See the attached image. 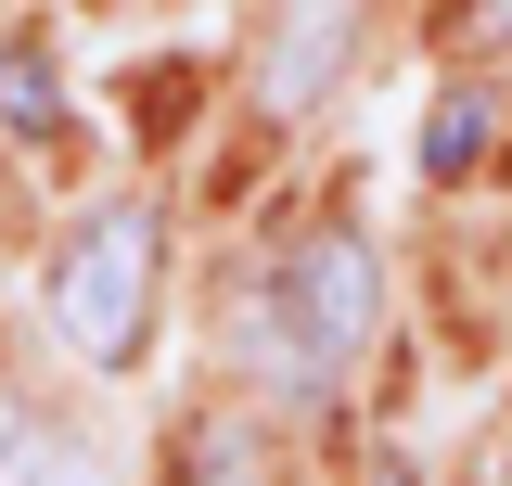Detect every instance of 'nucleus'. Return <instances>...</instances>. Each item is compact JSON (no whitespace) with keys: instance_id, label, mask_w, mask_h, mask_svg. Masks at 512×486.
I'll return each mask as SVG.
<instances>
[{"instance_id":"nucleus-1","label":"nucleus","mask_w":512,"mask_h":486,"mask_svg":"<svg viewBox=\"0 0 512 486\" xmlns=\"http://www.w3.org/2000/svg\"><path fill=\"white\" fill-rule=\"evenodd\" d=\"M372 243L359 231H295L269 269H256V295H244V359L282 384V397H333L346 384V359L372 346Z\"/></svg>"},{"instance_id":"nucleus-2","label":"nucleus","mask_w":512,"mask_h":486,"mask_svg":"<svg viewBox=\"0 0 512 486\" xmlns=\"http://www.w3.org/2000/svg\"><path fill=\"white\" fill-rule=\"evenodd\" d=\"M154 205H90L52 256V333L77 346L90 371H128L141 359V320H154Z\"/></svg>"},{"instance_id":"nucleus-3","label":"nucleus","mask_w":512,"mask_h":486,"mask_svg":"<svg viewBox=\"0 0 512 486\" xmlns=\"http://www.w3.org/2000/svg\"><path fill=\"white\" fill-rule=\"evenodd\" d=\"M359 52V0H282L269 26V103H320Z\"/></svg>"},{"instance_id":"nucleus-4","label":"nucleus","mask_w":512,"mask_h":486,"mask_svg":"<svg viewBox=\"0 0 512 486\" xmlns=\"http://www.w3.org/2000/svg\"><path fill=\"white\" fill-rule=\"evenodd\" d=\"M487 141H500V103H487V90H448L436 116H423V180H461V167H487Z\"/></svg>"},{"instance_id":"nucleus-5","label":"nucleus","mask_w":512,"mask_h":486,"mask_svg":"<svg viewBox=\"0 0 512 486\" xmlns=\"http://www.w3.org/2000/svg\"><path fill=\"white\" fill-rule=\"evenodd\" d=\"M0 128H26V141H52V128H64V77L39 64V39L0 52Z\"/></svg>"},{"instance_id":"nucleus-6","label":"nucleus","mask_w":512,"mask_h":486,"mask_svg":"<svg viewBox=\"0 0 512 486\" xmlns=\"http://www.w3.org/2000/svg\"><path fill=\"white\" fill-rule=\"evenodd\" d=\"M0 486H116L90 435H13L0 448Z\"/></svg>"},{"instance_id":"nucleus-7","label":"nucleus","mask_w":512,"mask_h":486,"mask_svg":"<svg viewBox=\"0 0 512 486\" xmlns=\"http://www.w3.org/2000/svg\"><path fill=\"white\" fill-rule=\"evenodd\" d=\"M192 486H256V435L218 423V435H205V461H192Z\"/></svg>"},{"instance_id":"nucleus-8","label":"nucleus","mask_w":512,"mask_h":486,"mask_svg":"<svg viewBox=\"0 0 512 486\" xmlns=\"http://www.w3.org/2000/svg\"><path fill=\"white\" fill-rule=\"evenodd\" d=\"M448 39H461V52H512V0H461Z\"/></svg>"},{"instance_id":"nucleus-9","label":"nucleus","mask_w":512,"mask_h":486,"mask_svg":"<svg viewBox=\"0 0 512 486\" xmlns=\"http://www.w3.org/2000/svg\"><path fill=\"white\" fill-rule=\"evenodd\" d=\"M13 435H26V410H13V397H0V448H13Z\"/></svg>"},{"instance_id":"nucleus-10","label":"nucleus","mask_w":512,"mask_h":486,"mask_svg":"<svg viewBox=\"0 0 512 486\" xmlns=\"http://www.w3.org/2000/svg\"><path fill=\"white\" fill-rule=\"evenodd\" d=\"M372 486H410V474H397V461H384V474H372Z\"/></svg>"}]
</instances>
